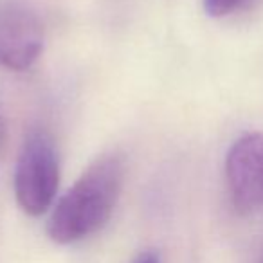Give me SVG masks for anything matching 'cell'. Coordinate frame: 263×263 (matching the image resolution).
Listing matches in <instances>:
<instances>
[{
  "label": "cell",
  "mask_w": 263,
  "mask_h": 263,
  "mask_svg": "<svg viewBox=\"0 0 263 263\" xmlns=\"http://www.w3.org/2000/svg\"><path fill=\"white\" fill-rule=\"evenodd\" d=\"M44 51V27L22 4H0V67L27 70Z\"/></svg>",
  "instance_id": "cell-4"
},
{
  "label": "cell",
  "mask_w": 263,
  "mask_h": 263,
  "mask_svg": "<svg viewBox=\"0 0 263 263\" xmlns=\"http://www.w3.org/2000/svg\"><path fill=\"white\" fill-rule=\"evenodd\" d=\"M241 0H204V8L209 16H226L238 8Z\"/></svg>",
  "instance_id": "cell-5"
},
{
  "label": "cell",
  "mask_w": 263,
  "mask_h": 263,
  "mask_svg": "<svg viewBox=\"0 0 263 263\" xmlns=\"http://www.w3.org/2000/svg\"><path fill=\"white\" fill-rule=\"evenodd\" d=\"M60 184L54 144L44 132H33L20 150L15 168V197L22 211L40 216L51 208Z\"/></svg>",
  "instance_id": "cell-2"
},
{
  "label": "cell",
  "mask_w": 263,
  "mask_h": 263,
  "mask_svg": "<svg viewBox=\"0 0 263 263\" xmlns=\"http://www.w3.org/2000/svg\"><path fill=\"white\" fill-rule=\"evenodd\" d=\"M134 263H161V261H159V256L155 252L146 251V252H141Z\"/></svg>",
  "instance_id": "cell-6"
},
{
  "label": "cell",
  "mask_w": 263,
  "mask_h": 263,
  "mask_svg": "<svg viewBox=\"0 0 263 263\" xmlns=\"http://www.w3.org/2000/svg\"><path fill=\"white\" fill-rule=\"evenodd\" d=\"M259 263H263V258H261V261H259Z\"/></svg>",
  "instance_id": "cell-8"
},
{
  "label": "cell",
  "mask_w": 263,
  "mask_h": 263,
  "mask_svg": "<svg viewBox=\"0 0 263 263\" xmlns=\"http://www.w3.org/2000/svg\"><path fill=\"white\" fill-rule=\"evenodd\" d=\"M0 143H2V128H0Z\"/></svg>",
  "instance_id": "cell-7"
},
{
  "label": "cell",
  "mask_w": 263,
  "mask_h": 263,
  "mask_svg": "<svg viewBox=\"0 0 263 263\" xmlns=\"http://www.w3.org/2000/svg\"><path fill=\"white\" fill-rule=\"evenodd\" d=\"M226 180L238 211L263 209V132H251L234 141L226 157Z\"/></svg>",
  "instance_id": "cell-3"
},
{
  "label": "cell",
  "mask_w": 263,
  "mask_h": 263,
  "mask_svg": "<svg viewBox=\"0 0 263 263\" xmlns=\"http://www.w3.org/2000/svg\"><path fill=\"white\" fill-rule=\"evenodd\" d=\"M124 161L110 154L90 164L74 186L60 198L47 222L56 243H74L99 231L112 215L123 190Z\"/></svg>",
  "instance_id": "cell-1"
}]
</instances>
